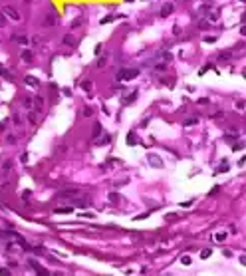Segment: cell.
Masks as SVG:
<instances>
[{"instance_id":"3","label":"cell","mask_w":246,"mask_h":276,"mask_svg":"<svg viewBox=\"0 0 246 276\" xmlns=\"http://www.w3.org/2000/svg\"><path fill=\"white\" fill-rule=\"evenodd\" d=\"M173 10H175V4H173V2H165V4H163V8H161V18L171 16V14H173Z\"/></svg>"},{"instance_id":"7","label":"cell","mask_w":246,"mask_h":276,"mask_svg":"<svg viewBox=\"0 0 246 276\" xmlns=\"http://www.w3.org/2000/svg\"><path fill=\"white\" fill-rule=\"evenodd\" d=\"M28 264H30V266H32V268H34V272H36V274H48V272H46V270H44V268H42V266H40L38 262L34 260V258H28Z\"/></svg>"},{"instance_id":"42","label":"cell","mask_w":246,"mask_h":276,"mask_svg":"<svg viewBox=\"0 0 246 276\" xmlns=\"http://www.w3.org/2000/svg\"><path fill=\"white\" fill-rule=\"evenodd\" d=\"M24 2H26V4H28V2H30V0H24Z\"/></svg>"},{"instance_id":"2","label":"cell","mask_w":246,"mask_h":276,"mask_svg":"<svg viewBox=\"0 0 246 276\" xmlns=\"http://www.w3.org/2000/svg\"><path fill=\"white\" fill-rule=\"evenodd\" d=\"M2 12H4V14L8 16V18L16 20V22H18V20L22 18V16H20V12H18V10H16V8H12V6H4V8H2Z\"/></svg>"},{"instance_id":"43","label":"cell","mask_w":246,"mask_h":276,"mask_svg":"<svg viewBox=\"0 0 246 276\" xmlns=\"http://www.w3.org/2000/svg\"><path fill=\"white\" fill-rule=\"evenodd\" d=\"M240 2H246V0H240Z\"/></svg>"},{"instance_id":"17","label":"cell","mask_w":246,"mask_h":276,"mask_svg":"<svg viewBox=\"0 0 246 276\" xmlns=\"http://www.w3.org/2000/svg\"><path fill=\"white\" fill-rule=\"evenodd\" d=\"M115 18H121V14H111V16H105V18H101L99 22H101V24H107V22H111V20H115Z\"/></svg>"},{"instance_id":"4","label":"cell","mask_w":246,"mask_h":276,"mask_svg":"<svg viewBox=\"0 0 246 276\" xmlns=\"http://www.w3.org/2000/svg\"><path fill=\"white\" fill-rule=\"evenodd\" d=\"M58 20H60V18H58L56 12H50V14H48L46 18H44V26H56Z\"/></svg>"},{"instance_id":"16","label":"cell","mask_w":246,"mask_h":276,"mask_svg":"<svg viewBox=\"0 0 246 276\" xmlns=\"http://www.w3.org/2000/svg\"><path fill=\"white\" fill-rule=\"evenodd\" d=\"M137 143V137H135V131H129L127 133V145H135Z\"/></svg>"},{"instance_id":"19","label":"cell","mask_w":246,"mask_h":276,"mask_svg":"<svg viewBox=\"0 0 246 276\" xmlns=\"http://www.w3.org/2000/svg\"><path fill=\"white\" fill-rule=\"evenodd\" d=\"M0 76H2V78H6V80H10V81H12V74H10V71H6V70H4V68H2V66H0Z\"/></svg>"},{"instance_id":"21","label":"cell","mask_w":246,"mask_h":276,"mask_svg":"<svg viewBox=\"0 0 246 276\" xmlns=\"http://www.w3.org/2000/svg\"><path fill=\"white\" fill-rule=\"evenodd\" d=\"M119 199H121V197H119L115 191H111V193H109V201H111V203H119Z\"/></svg>"},{"instance_id":"23","label":"cell","mask_w":246,"mask_h":276,"mask_svg":"<svg viewBox=\"0 0 246 276\" xmlns=\"http://www.w3.org/2000/svg\"><path fill=\"white\" fill-rule=\"evenodd\" d=\"M230 56H232V52H220L218 54V60H230Z\"/></svg>"},{"instance_id":"14","label":"cell","mask_w":246,"mask_h":276,"mask_svg":"<svg viewBox=\"0 0 246 276\" xmlns=\"http://www.w3.org/2000/svg\"><path fill=\"white\" fill-rule=\"evenodd\" d=\"M137 95H139V91H131V94H129V97H125V100H123V103H125V105L133 103V101L137 100Z\"/></svg>"},{"instance_id":"36","label":"cell","mask_w":246,"mask_h":276,"mask_svg":"<svg viewBox=\"0 0 246 276\" xmlns=\"http://www.w3.org/2000/svg\"><path fill=\"white\" fill-rule=\"evenodd\" d=\"M6 248H8L10 252H14V250H16V244H12V243H8V244H6Z\"/></svg>"},{"instance_id":"33","label":"cell","mask_w":246,"mask_h":276,"mask_svg":"<svg viewBox=\"0 0 246 276\" xmlns=\"http://www.w3.org/2000/svg\"><path fill=\"white\" fill-rule=\"evenodd\" d=\"M81 87H84L85 91H90L91 90V84H90V81H84V84H81Z\"/></svg>"},{"instance_id":"35","label":"cell","mask_w":246,"mask_h":276,"mask_svg":"<svg viewBox=\"0 0 246 276\" xmlns=\"http://www.w3.org/2000/svg\"><path fill=\"white\" fill-rule=\"evenodd\" d=\"M242 147H244V143H236V145H232V149H234V151H240Z\"/></svg>"},{"instance_id":"40","label":"cell","mask_w":246,"mask_h":276,"mask_svg":"<svg viewBox=\"0 0 246 276\" xmlns=\"http://www.w3.org/2000/svg\"><path fill=\"white\" fill-rule=\"evenodd\" d=\"M242 36H246V26H242Z\"/></svg>"},{"instance_id":"39","label":"cell","mask_w":246,"mask_h":276,"mask_svg":"<svg viewBox=\"0 0 246 276\" xmlns=\"http://www.w3.org/2000/svg\"><path fill=\"white\" fill-rule=\"evenodd\" d=\"M240 264H244V266H246V256H240Z\"/></svg>"},{"instance_id":"8","label":"cell","mask_w":246,"mask_h":276,"mask_svg":"<svg viewBox=\"0 0 246 276\" xmlns=\"http://www.w3.org/2000/svg\"><path fill=\"white\" fill-rule=\"evenodd\" d=\"M93 143H95V145H107V143H111V135H109V133H103L101 137L93 139Z\"/></svg>"},{"instance_id":"18","label":"cell","mask_w":246,"mask_h":276,"mask_svg":"<svg viewBox=\"0 0 246 276\" xmlns=\"http://www.w3.org/2000/svg\"><path fill=\"white\" fill-rule=\"evenodd\" d=\"M214 240H216V243H224V240H226V233H216L214 234Z\"/></svg>"},{"instance_id":"44","label":"cell","mask_w":246,"mask_h":276,"mask_svg":"<svg viewBox=\"0 0 246 276\" xmlns=\"http://www.w3.org/2000/svg\"><path fill=\"white\" fill-rule=\"evenodd\" d=\"M127 2H133V0H127Z\"/></svg>"},{"instance_id":"9","label":"cell","mask_w":246,"mask_h":276,"mask_svg":"<svg viewBox=\"0 0 246 276\" xmlns=\"http://www.w3.org/2000/svg\"><path fill=\"white\" fill-rule=\"evenodd\" d=\"M149 165H151V167H157V169H161V167H163V161L157 157V155H149Z\"/></svg>"},{"instance_id":"27","label":"cell","mask_w":246,"mask_h":276,"mask_svg":"<svg viewBox=\"0 0 246 276\" xmlns=\"http://www.w3.org/2000/svg\"><path fill=\"white\" fill-rule=\"evenodd\" d=\"M4 26H6V14L0 12V28H4Z\"/></svg>"},{"instance_id":"13","label":"cell","mask_w":246,"mask_h":276,"mask_svg":"<svg viewBox=\"0 0 246 276\" xmlns=\"http://www.w3.org/2000/svg\"><path fill=\"white\" fill-rule=\"evenodd\" d=\"M32 56H34L32 50H22V52H20V58H22L24 62H30V60H32Z\"/></svg>"},{"instance_id":"29","label":"cell","mask_w":246,"mask_h":276,"mask_svg":"<svg viewBox=\"0 0 246 276\" xmlns=\"http://www.w3.org/2000/svg\"><path fill=\"white\" fill-rule=\"evenodd\" d=\"M22 199H24V201L32 199V191H24V193H22Z\"/></svg>"},{"instance_id":"22","label":"cell","mask_w":246,"mask_h":276,"mask_svg":"<svg viewBox=\"0 0 246 276\" xmlns=\"http://www.w3.org/2000/svg\"><path fill=\"white\" fill-rule=\"evenodd\" d=\"M32 105H34V101H32V97H24V107H28V111L32 109Z\"/></svg>"},{"instance_id":"38","label":"cell","mask_w":246,"mask_h":276,"mask_svg":"<svg viewBox=\"0 0 246 276\" xmlns=\"http://www.w3.org/2000/svg\"><path fill=\"white\" fill-rule=\"evenodd\" d=\"M32 42H34V44H40V42H42V38H40V36H34Z\"/></svg>"},{"instance_id":"30","label":"cell","mask_w":246,"mask_h":276,"mask_svg":"<svg viewBox=\"0 0 246 276\" xmlns=\"http://www.w3.org/2000/svg\"><path fill=\"white\" fill-rule=\"evenodd\" d=\"M6 143L14 145V143H16V135H8V137H6Z\"/></svg>"},{"instance_id":"6","label":"cell","mask_w":246,"mask_h":276,"mask_svg":"<svg viewBox=\"0 0 246 276\" xmlns=\"http://www.w3.org/2000/svg\"><path fill=\"white\" fill-rule=\"evenodd\" d=\"M10 183H12V175L10 173H0V187H8Z\"/></svg>"},{"instance_id":"11","label":"cell","mask_w":246,"mask_h":276,"mask_svg":"<svg viewBox=\"0 0 246 276\" xmlns=\"http://www.w3.org/2000/svg\"><path fill=\"white\" fill-rule=\"evenodd\" d=\"M12 167H14L12 159H4V161H2V171H4V173H10V171H12Z\"/></svg>"},{"instance_id":"5","label":"cell","mask_w":246,"mask_h":276,"mask_svg":"<svg viewBox=\"0 0 246 276\" xmlns=\"http://www.w3.org/2000/svg\"><path fill=\"white\" fill-rule=\"evenodd\" d=\"M12 42H18V44H22V46H28L30 40H28V36H24V34H12Z\"/></svg>"},{"instance_id":"37","label":"cell","mask_w":246,"mask_h":276,"mask_svg":"<svg viewBox=\"0 0 246 276\" xmlns=\"http://www.w3.org/2000/svg\"><path fill=\"white\" fill-rule=\"evenodd\" d=\"M0 274H2V276H10V270H8V268H0Z\"/></svg>"},{"instance_id":"32","label":"cell","mask_w":246,"mask_h":276,"mask_svg":"<svg viewBox=\"0 0 246 276\" xmlns=\"http://www.w3.org/2000/svg\"><path fill=\"white\" fill-rule=\"evenodd\" d=\"M91 113H93V109H91V107H84V115H85V117H90Z\"/></svg>"},{"instance_id":"28","label":"cell","mask_w":246,"mask_h":276,"mask_svg":"<svg viewBox=\"0 0 246 276\" xmlns=\"http://www.w3.org/2000/svg\"><path fill=\"white\" fill-rule=\"evenodd\" d=\"M12 119H14V123H16V125L22 123V115H20V113H14V117H12Z\"/></svg>"},{"instance_id":"20","label":"cell","mask_w":246,"mask_h":276,"mask_svg":"<svg viewBox=\"0 0 246 276\" xmlns=\"http://www.w3.org/2000/svg\"><path fill=\"white\" fill-rule=\"evenodd\" d=\"M101 133H103V129H101V125L97 123V125H95V129H93V139H97Z\"/></svg>"},{"instance_id":"1","label":"cell","mask_w":246,"mask_h":276,"mask_svg":"<svg viewBox=\"0 0 246 276\" xmlns=\"http://www.w3.org/2000/svg\"><path fill=\"white\" fill-rule=\"evenodd\" d=\"M139 76V68H121V70L115 74V80L117 81H127L133 80V78Z\"/></svg>"},{"instance_id":"25","label":"cell","mask_w":246,"mask_h":276,"mask_svg":"<svg viewBox=\"0 0 246 276\" xmlns=\"http://www.w3.org/2000/svg\"><path fill=\"white\" fill-rule=\"evenodd\" d=\"M105 64H107V56H101L99 60H97V68H103Z\"/></svg>"},{"instance_id":"31","label":"cell","mask_w":246,"mask_h":276,"mask_svg":"<svg viewBox=\"0 0 246 276\" xmlns=\"http://www.w3.org/2000/svg\"><path fill=\"white\" fill-rule=\"evenodd\" d=\"M194 123H199V119H187V121H184V127H187V125H194Z\"/></svg>"},{"instance_id":"24","label":"cell","mask_w":246,"mask_h":276,"mask_svg":"<svg viewBox=\"0 0 246 276\" xmlns=\"http://www.w3.org/2000/svg\"><path fill=\"white\" fill-rule=\"evenodd\" d=\"M81 24H84V18L80 16V18H76L74 22H71V28H77V26H81Z\"/></svg>"},{"instance_id":"10","label":"cell","mask_w":246,"mask_h":276,"mask_svg":"<svg viewBox=\"0 0 246 276\" xmlns=\"http://www.w3.org/2000/svg\"><path fill=\"white\" fill-rule=\"evenodd\" d=\"M71 211H74V207L66 205V207H58V209H54V213H56V214H68V213H71Z\"/></svg>"},{"instance_id":"26","label":"cell","mask_w":246,"mask_h":276,"mask_svg":"<svg viewBox=\"0 0 246 276\" xmlns=\"http://www.w3.org/2000/svg\"><path fill=\"white\" fill-rule=\"evenodd\" d=\"M210 254H213V250H210V248H204L203 252H200V258H208Z\"/></svg>"},{"instance_id":"15","label":"cell","mask_w":246,"mask_h":276,"mask_svg":"<svg viewBox=\"0 0 246 276\" xmlns=\"http://www.w3.org/2000/svg\"><path fill=\"white\" fill-rule=\"evenodd\" d=\"M64 44H68V46H74V44H76L74 34H66V36H64Z\"/></svg>"},{"instance_id":"34","label":"cell","mask_w":246,"mask_h":276,"mask_svg":"<svg viewBox=\"0 0 246 276\" xmlns=\"http://www.w3.org/2000/svg\"><path fill=\"white\" fill-rule=\"evenodd\" d=\"M181 262H183V264H187V266H189V264H191V256H183V258H181Z\"/></svg>"},{"instance_id":"12","label":"cell","mask_w":246,"mask_h":276,"mask_svg":"<svg viewBox=\"0 0 246 276\" xmlns=\"http://www.w3.org/2000/svg\"><path fill=\"white\" fill-rule=\"evenodd\" d=\"M24 84H26V86H32V87H36V86H38V80H36L34 76H26V78H24Z\"/></svg>"},{"instance_id":"41","label":"cell","mask_w":246,"mask_h":276,"mask_svg":"<svg viewBox=\"0 0 246 276\" xmlns=\"http://www.w3.org/2000/svg\"><path fill=\"white\" fill-rule=\"evenodd\" d=\"M242 22H246V12H244V16H242Z\"/></svg>"}]
</instances>
